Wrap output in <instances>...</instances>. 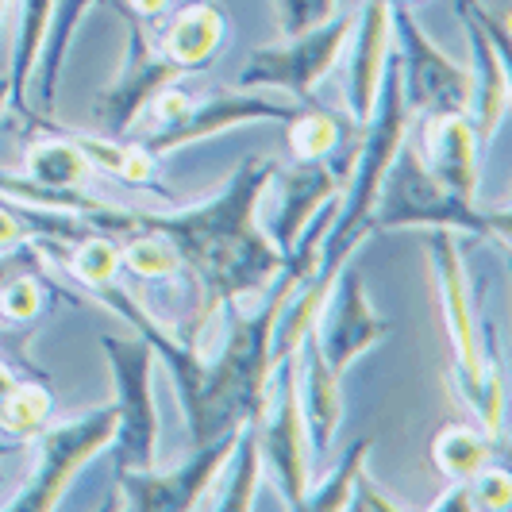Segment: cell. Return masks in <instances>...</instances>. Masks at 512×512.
I'll use <instances>...</instances> for the list:
<instances>
[{"label": "cell", "instance_id": "f1b7e54d", "mask_svg": "<svg viewBox=\"0 0 512 512\" xmlns=\"http://www.w3.org/2000/svg\"><path fill=\"white\" fill-rule=\"evenodd\" d=\"M120 266H128L143 282H166L181 270V258L170 247V239H162L158 231L139 228V235L120 247Z\"/></svg>", "mask_w": 512, "mask_h": 512}, {"label": "cell", "instance_id": "cb8c5ba5", "mask_svg": "<svg viewBox=\"0 0 512 512\" xmlns=\"http://www.w3.org/2000/svg\"><path fill=\"white\" fill-rule=\"evenodd\" d=\"M77 147L93 162V170H104L116 181H124L131 189H151L158 174V158L143 143H124V139H108V135H77Z\"/></svg>", "mask_w": 512, "mask_h": 512}, {"label": "cell", "instance_id": "9c48e42d", "mask_svg": "<svg viewBox=\"0 0 512 512\" xmlns=\"http://www.w3.org/2000/svg\"><path fill=\"white\" fill-rule=\"evenodd\" d=\"M359 12H335L332 20L308 27L301 35H289L285 47H262L239 74V89H285L293 97L312 104V93L343 58V47L355 31Z\"/></svg>", "mask_w": 512, "mask_h": 512}, {"label": "cell", "instance_id": "52a82bcc", "mask_svg": "<svg viewBox=\"0 0 512 512\" xmlns=\"http://www.w3.org/2000/svg\"><path fill=\"white\" fill-rule=\"evenodd\" d=\"M116 439V405H97V409L81 412L66 424H47L35 443V470L27 478V486L16 489V497L4 505L12 512H51L66 497V489L74 486V478L101 455L104 447H112Z\"/></svg>", "mask_w": 512, "mask_h": 512}, {"label": "cell", "instance_id": "b9f144b4", "mask_svg": "<svg viewBox=\"0 0 512 512\" xmlns=\"http://www.w3.org/2000/svg\"><path fill=\"white\" fill-rule=\"evenodd\" d=\"M4 4H8V0H0V20H4Z\"/></svg>", "mask_w": 512, "mask_h": 512}, {"label": "cell", "instance_id": "9a60e30c", "mask_svg": "<svg viewBox=\"0 0 512 512\" xmlns=\"http://www.w3.org/2000/svg\"><path fill=\"white\" fill-rule=\"evenodd\" d=\"M343 193V174L324 162H297L293 170L278 166V174L258 197V228L266 231V239L289 255L297 247V239L308 231V224L320 216V208H328L332 197Z\"/></svg>", "mask_w": 512, "mask_h": 512}, {"label": "cell", "instance_id": "44dd1931", "mask_svg": "<svg viewBox=\"0 0 512 512\" xmlns=\"http://www.w3.org/2000/svg\"><path fill=\"white\" fill-rule=\"evenodd\" d=\"M24 174L43 189H85L93 178V162L85 158L70 131H54L47 139L27 143Z\"/></svg>", "mask_w": 512, "mask_h": 512}, {"label": "cell", "instance_id": "484cf974", "mask_svg": "<svg viewBox=\"0 0 512 512\" xmlns=\"http://www.w3.org/2000/svg\"><path fill=\"white\" fill-rule=\"evenodd\" d=\"M289 151L297 162H328L335 154V147L343 143V128L332 112L316 108V104H305L297 108L289 120Z\"/></svg>", "mask_w": 512, "mask_h": 512}, {"label": "cell", "instance_id": "ffe728a7", "mask_svg": "<svg viewBox=\"0 0 512 512\" xmlns=\"http://www.w3.org/2000/svg\"><path fill=\"white\" fill-rule=\"evenodd\" d=\"M258 486H262V455H258L255 420H247L235 432V447H231L228 462L220 466L216 482L208 489L205 509H255Z\"/></svg>", "mask_w": 512, "mask_h": 512}, {"label": "cell", "instance_id": "d6a6232c", "mask_svg": "<svg viewBox=\"0 0 512 512\" xmlns=\"http://www.w3.org/2000/svg\"><path fill=\"white\" fill-rule=\"evenodd\" d=\"M274 8H278V24H282L285 39L335 16V0H274Z\"/></svg>", "mask_w": 512, "mask_h": 512}, {"label": "cell", "instance_id": "836d02e7", "mask_svg": "<svg viewBox=\"0 0 512 512\" xmlns=\"http://www.w3.org/2000/svg\"><path fill=\"white\" fill-rule=\"evenodd\" d=\"M24 274H47V262H43V239H24L16 247H4L0 251V289L12 285Z\"/></svg>", "mask_w": 512, "mask_h": 512}, {"label": "cell", "instance_id": "7bdbcfd3", "mask_svg": "<svg viewBox=\"0 0 512 512\" xmlns=\"http://www.w3.org/2000/svg\"><path fill=\"white\" fill-rule=\"evenodd\" d=\"M459 4H466V0H459Z\"/></svg>", "mask_w": 512, "mask_h": 512}, {"label": "cell", "instance_id": "5bb4252c", "mask_svg": "<svg viewBox=\"0 0 512 512\" xmlns=\"http://www.w3.org/2000/svg\"><path fill=\"white\" fill-rule=\"evenodd\" d=\"M231 447H235V432L193 447V455L181 462L178 470L158 474L154 470H120L116 474V493H120V509H139V512H189L205 509V497L220 466L228 462Z\"/></svg>", "mask_w": 512, "mask_h": 512}, {"label": "cell", "instance_id": "8fae6325", "mask_svg": "<svg viewBox=\"0 0 512 512\" xmlns=\"http://www.w3.org/2000/svg\"><path fill=\"white\" fill-rule=\"evenodd\" d=\"M389 31L397 39L393 54L401 62V93L409 112H470V70L439 51L409 4H389Z\"/></svg>", "mask_w": 512, "mask_h": 512}, {"label": "cell", "instance_id": "f35d334b", "mask_svg": "<svg viewBox=\"0 0 512 512\" xmlns=\"http://www.w3.org/2000/svg\"><path fill=\"white\" fill-rule=\"evenodd\" d=\"M12 108V85H8V74H0V116Z\"/></svg>", "mask_w": 512, "mask_h": 512}, {"label": "cell", "instance_id": "6da1fadb", "mask_svg": "<svg viewBox=\"0 0 512 512\" xmlns=\"http://www.w3.org/2000/svg\"><path fill=\"white\" fill-rule=\"evenodd\" d=\"M278 166V158L251 154L201 205L178 212H131V228L158 231L162 239H170L181 266L193 270V282L201 289L193 328L181 339L216 324L228 308L262 301V293L282 274L285 255L258 228V197L278 174Z\"/></svg>", "mask_w": 512, "mask_h": 512}, {"label": "cell", "instance_id": "ba28073f", "mask_svg": "<svg viewBox=\"0 0 512 512\" xmlns=\"http://www.w3.org/2000/svg\"><path fill=\"white\" fill-rule=\"evenodd\" d=\"M255 432L262 474H270V482L278 486L285 509H301L312 486V470H308L312 447H308L305 416L297 401V355L274 362L266 405L255 416Z\"/></svg>", "mask_w": 512, "mask_h": 512}, {"label": "cell", "instance_id": "277c9868", "mask_svg": "<svg viewBox=\"0 0 512 512\" xmlns=\"http://www.w3.org/2000/svg\"><path fill=\"white\" fill-rule=\"evenodd\" d=\"M397 228H443V231H470L482 239H497L509 251V212H486L478 201H466L439 185L409 139L397 147L385 181L378 189V201L370 208V231H397Z\"/></svg>", "mask_w": 512, "mask_h": 512}, {"label": "cell", "instance_id": "ac0fdd59", "mask_svg": "<svg viewBox=\"0 0 512 512\" xmlns=\"http://www.w3.org/2000/svg\"><path fill=\"white\" fill-rule=\"evenodd\" d=\"M297 401H301V416H305L308 447L328 451L343 424V393H339V378L332 374V366L312 343V335H305V343L297 351Z\"/></svg>", "mask_w": 512, "mask_h": 512}, {"label": "cell", "instance_id": "d4e9b609", "mask_svg": "<svg viewBox=\"0 0 512 512\" xmlns=\"http://www.w3.org/2000/svg\"><path fill=\"white\" fill-rule=\"evenodd\" d=\"M493 443L497 439H489L478 424L455 420V424H443L436 439H432V462H436V470L447 482H462V478L478 474L482 466H489Z\"/></svg>", "mask_w": 512, "mask_h": 512}, {"label": "cell", "instance_id": "4316f807", "mask_svg": "<svg viewBox=\"0 0 512 512\" xmlns=\"http://www.w3.org/2000/svg\"><path fill=\"white\" fill-rule=\"evenodd\" d=\"M54 416V397L39 382H16L0 401V428L20 443H31Z\"/></svg>", "mask_w": 512, "mask_h": 512}, {"label": "cell", "instance_id": "7a4b0ae2", "mask_svg": "<svg viewBox=\"0 0 512 512\" xmlns=\"http://www.w3.org/2000/svg\"><path fill=\"white\" fill-rule=\"evenodd\" d=\"M432 251V274H436L439 308H443V328H447V343H451V382L462 405L474 412L478 428L489 439H501L505 428V378H501V355H497V335L486 324V347H482V320H478V305H474V289H470V274L462 262L459 239L455 231L436 228L428 239Z\"/></svg>", "mask_w": 512, "mask_h": 512}, {"label": "cell", "instance_id": "83f0119b", "mask_svg": "<svg viewBox=\"0 0 512 512\" xmlns=\"http://www.w3.org/2000/svg\"><path fill=\"white\" fill-rule=\"evenodd\" d=\"M62 262H66L70 278L93 293L101 285L116 282V274H120V243L112 235H104V231H89V235L70 243V255Z\"/></svg>", "mask_w": 512, "mask_h": 512}, {"label": "cell", "instance_id": "e575fe53", "mask_svg": "<svg viewBox=\"0 0 512 512\" xmlns=\"http://www.w3.org/2000/svg\"><path fill=\"white\" fill-rule=\"evenodd\" d=\"M347 509L355 512H405L409 505L405 501H397V497H389L382 489L374 486V478H370V470H366V462H362L359 470H355V482H351V501H347Z\"/></svg>", "mask_w": 512, "mask_h": 512}, {"label": "cell", "instance_id": "4dcf8cb0", "mask_svg": "<svg viewBox=\"0 0 512 512\" xmlns=\"http://www.w3.org/2000/svg\"><path fill=\"white\" fill-rule=\"evenodd\" d=\"M462 489H466L470 512H505L512 505V478L501 466H482L478 474L462 478Z\"/></svg>", "mask_w": 512, "mask_h": 512}, {"label": "cell", "instance_id": "4fadbf2b", "mask_svg": "<svg viewBox=\"0 0 512 512\" xmlns=\"http://www.w3.org/2000/svg\"><path fill=\"white\" fill-rule=\"evenodd\" d=\"M459 20L466 27V39H470V54H474V66H470V128L478 139V154L486 162L489 147L501 131V120L509 112L512 89H509V31L505 24H493L489 12L482 8V0H466L459 4Z\"/></svg>", "mask_w": 512, "mask_h": 512}, {"label": "cell", "instance_id": "74e56055", "mask_svg": "<svg viewBox=\"0 0 512 512\" xmlns=\"http://www.w3.org/2000/svg\"><path fill=\"white\" fill-rule=\"evenodd\" d=\"M20 382V378H16V370H12V366H4V362H0V401H4V397H8V393H12V385Z\"/></svg>", "mask_w": 512, "mask_h": 512}, {"label": "cell", "instance_id": "d6986e66", "mask_svg": "<svg viewBox=\"0 0 512 512\" xmlns=\"http://www.w3.org/2000/svg\"><path fill=\"white\" fill-rule=\"evenodd\" d=\"M224 35H228V20H224L220 4L216 0H189L166 24L162 39H158V51L166 54L181 74H197V70L212 66V58L224 51Z\"/></svg>", "mask_w": 512, "mask_h": 512}, {"label": "cell", "instance_id": "7402d4cb", "mask_svg": "<svg viewBox=\"0 0 512 512\" xmlns=\"http://www.w3.org/2000/svg\"><path fill=\"white\" fill-rule=\"evenodd\" d=\"M101 4V0H54L51 12V31H47V47H43V58H39V93H35V104L43 116L54 120V104H58V81H62V70H66V58H70V47H74V31L81 27L85 12Z\"/></svg>", "mask_w": 512, "mask_h": 512}, {"label": "cell", "instance_id": "603a6c76", "mask_svg": "<svg viewBox=\"0 0 512 512\" xmlns=\"http://www.w3.org/2000/svg\"><path fill=\"white\" fill-rule=\"evenodd\" d=\"M54 0H24L20 8V27H16V51H12V70H8V85H12V108H20L31 116V77L39 70V58L47 47V31H51Z\"/></svg>", "mask_w": 512, "mask_h": 512}, {"label": "cell", "instance_id": "1f68e13d", "mask_svg": "<svg viewBox=\"0 0 512 512\" xmlns=\"http://www.w3.org/2000/svg\"><path fill=\"white\" fill-rule=\"evenodd\" d=\"M39 312H43V285L35 274H24V278H16L12 285L0 289V316L8 324H27Z\"/></svg>", "mask_w": 512, "mask_h": 512}, {"label": "cell", "instance_id": "2e32d148", "mask_svg": "<svg viewBox=\"0 0 512 512\" xmlns=\"http://www.w3.org/2000/svg\"><path fill=\"white\" fill-rule=\"evenodd\" d=\"M347 74H343V97H347V116L351 128H366L378 89H382L385 62H389V4L385 0H366L355 16V31L347 39Z\"/></svg>", "mask_w": 512, "mask_h": 512}, {"label": "cell", "instance_id": "8d00e7d4", "mask_svg": "<svg viewBox=\"0 0 512 512\" xmlns=\"http://www.w3.org/2000/svg\"><path fill=\"white\" fill-rule=\"evenodd\" d=\"M116 4H124L139 20H154V16H162L170 8V0H116Z\"/></svg>", "mask_w": 512, "mask_h": 512}, {"label": "cell", "instance_id": "e0dca14e", "mask_svg": "<svg viewBox=\"0 0 512 512\" xmlns=\"http://www.w3.org/2000/svg\"><path fill=\"white\" fill-rule=\"evenodd\" d=\"M416 154L439 185H447L451 193H459L466 201L478 197L482 154H478V139H474L466 112H428V116H420Z\"/></svg>", "mask_w": 512, "mask_h": 512}, {"label": "cell", "instance_id": "f546056e", "mask_svg": "<svg viewBox=\"0 0 512 512\" xmlns=\"http://www.w3.org/2000/svg\"><path fill=\"white\" fill-rule=\"evenodd\" d=\"M370 443H374V439H359V443H351V447L343 451V459L335 462L332 478H328L324 486H308L305 505H301V509H308V512H343L347 509L355 470L370 459Z\"/></svg>", "mask_w": 512, "mask_h": 512}, {"label": "cell", "instance_id": "7c38bea8", "mask_svg": "<svg viewBox=\"0 0 512 512\" xmlns=\"http://www.w3.org/2000/svg\"><path fill=\"white\" fill-rule=\"evenodd\" d=\"M116 8L124 12V24H128V54H124L120 74L112 77L97 97V120L108 139H124L147 112L154 93L166 85H178L181 77L178 66L158 51V39L147 31V20H139L124 4H116Z\"/></svg>", "mask_w": 512, "mask_h": 512}, {"label": "cell", "instance_id": "30bf717a", "mask_svg": "<svg viewBox=\"0 0 512 512\" xmlns=\"http://www.w3.org/2000/svg\"><path fill=\"white\" fill-rule=\"evenodd\" d=\"M308 335L320 347L324 362L332 366L335 378H343L370 347H378L389 335V320H382L370 305L366 278H362V266L355 262V255L339 262Z\"/></svg>", "mask_w": 512, "mask_h": 512}, {"label": "cell", "instance_id": "ab89813d", "mask_svg": "<svg viewBox=\"0 0 512 512\" xmlns=\"http://www.w3.org/2000/svg\"><path fill=\"white\" fill-rule=\"evenodd\" d=\"M20 447H24V443H20V439H16V443H0V459H8V455H16V451H20Z\"/></svg>", "mask_w": 512, "mask_h": 512}, {"label": "cell", "instance_id": "d590c367", "mask_svg": "<svg viewBox=\"0 0 512 512\" xmlns=\"http://www.w3.org/2000/svg\"><path fill=\"white\" fill-rule=\"evenodd\" d=\"M24 239H35L27 224L20 220V212L8 205H0V251L4 247H16V243H24Z\"/></svg>", "mask_w": 512, "mask_h": 512}, {"label": "cell", "instance_id": "5b68a950", "mask_svg": "<svg viewBox=\"0 0 512 512\" xmlns=\"http://www.w3.org/2000/svg\"><path fill=\"white\" fill-rule=\"evenodd\" d=\"M147 112H151V135L139 143L158 158V154L181 151L189 143L212 139L239 124H258V120H282L285 124L297 108L270 101L266 93H255V89H239V93L216 89L205 97H193L178 85H166L151 97Z\"/></svg>", "mask_w": 512, "mask_h": 512}, {"label": "cell", "instance_id": "8992f818", "mask_svg": "<svg viewBox=\"0 0 512 512\" xmlns=\"http://www.w3.org/2000/svg\"><path fill=\"white\" fill-rule=\"evenodd\" d=\"M104 359L116 382V474L158 466V401L154 355L147 335H101Z\"/></svg>", "mask_w": 512, "mask_h": 512}, {"label": "cell", "instance_id": "60d3db41", "mask_svg": "<svg viewBox=\"0 0 512 512\" xmlns=\"http://www.w3.org/2000/svg\"><path fill=\"white\" fill-rule=\"evenodd\" d=\"M385 4H412V0H385Z\"/></svg>", "mask_w": 512, "mask_h": 512}, {"label": "cell", "instance_id": "3957f363", "mask_svg": "<svg viewBox=\"0 0 512 512\" xmlns=\"http://www.w3.org/2000/svg\"><path fill=\"white\" fill-rule=\"evenodd\" d=\"M409 116L412 112L401 93V62L389 51L378 101L359 135V147H355L351 170H347L343 193H339V208H335L332 224L324 231V243H320V262H316L320 278H332L339 262L355 255V247L370 235V208L378 201V189H382L393 154L409 139Z\"/></svg>", "mask_w": 512, "mask_h": 512}]
</instances>
